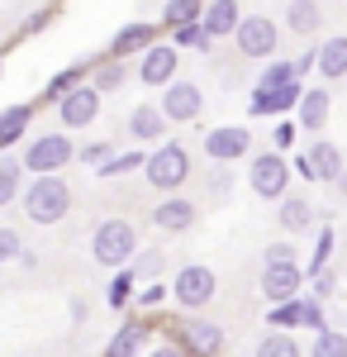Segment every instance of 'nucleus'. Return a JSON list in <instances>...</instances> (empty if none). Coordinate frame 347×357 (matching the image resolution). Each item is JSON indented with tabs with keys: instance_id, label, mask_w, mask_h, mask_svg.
Returning a JSON list of instances; mask_svg holds the SVG:
<instances>
[{
	"instance_id": "obj_46",
	"label": "nucleus",
	"mask_w": 347,
	"mask_h": 357,
	"mask_svg": "<svg viewBox=\"0 0 347 357\" xmlns=\"http://www.w3.org/2000/svg\"><path fill=\"white\" fill-rule=\"evenodd\" d=\"M314 67H319V43H314V48H304V53L295 57V77H300V82H304V77H309V72H314Z\"/></svg>"
},
{
	"instance_id": "obj_4",
	"label": "nucleus",
	"mask_w": 347,
	"mask_h": 357,
	"mask_svg": "<svg viewBox=\"0 0 347 357\" xmlns=\"http://www.w3.org/2000/svg\"><path fill=\"white\" fill-rule=\"evenodd\" d=\"M143 176H148V186H153V191H181V186L190 181V148L181 143V138L157 143V148L148 153Z\"/></svg>"
},
{
	"instance_id": "obj_31",
	"label": "nucleus",
	"mask_w": 347,
	"mask_h": 357,
	"mask_svg": "<svg viewBox=\"0 0 347 357\" xmlns=\"http://www.w3.org/2000/svg\"><path fill=\"white\" fill-rule=\"evenodd\" d=\"M300 77H295V62H286V57H271L267 67H262V77H257V86L252 91H286V86H295Z\"/></svg>"
},
{
	"instance_id": "obj_34",
	"label": "nucleus",
	"mask_w": 347,
	"mask_h": 357,
	"mask_svg": "<svg viewBox=\"0 0 347 357\" xmlns=\"http://www.w3.org/2000/svg\"><path fill=\"white\" fill-rule=\"evenodd\" d=\"M162 267H167V252L162 248H138V257L129 262V272L138 281H162Z\"/></svg>"
},
{
	"instance_id": "obj_32",
	"label": "nucleus",
	"mask_w": 347,
	"mask_h": 357,
	"mask_svg": "<svg viewBox=\"0 0 347 357\" xmlns=\"http://www.w3.org/2000/svg\"><path fill=\"white\" fill-rule=\"evenodd\" d=\"M300 310H304V296L286 305H267V333H295L300 329Z\"/></svg>"
},
{
	"instance_id": "obj_9",
	"label": "nucleus",
	"mask_w": 347,
	"mask_h": 357,
	"mask_svg": "<svg viewBox=\"0 0 347 357\" xmlns=\"http://www.w3.org/2000/svg\"><path fill=\"white\" fill-rule=\"evenodd\" d=\"M157 110H162L167 124H195V119L205 114V91L190 82V77H176V82L157 96Z\"/></svg>"
},
{
	"instance_id": "obj_42",
	"label": "nucleus",
	"mask_w": 347,
	"mask_h": 357,
	"mask_svg": "<svg viewBox=\"0 0 347 357\" xmlns=\"http://www.w3.org/2000/svg\"><path fill=\"white\" fill-rule=\"evenodd\" d=\"M20 252H24V238H20V229L0 224V267H5V262H20Z\"/></svg>"
},
{
	"instance_id": "obj_3",
	"label": "nucleus",
	"mask_w": 347,
	"mask_h": 357,
	"mask_svg": "<svg viewBox=\"0 0 347 357\" xmlns=\"http://www.w3.org/2000/svg\"><path fill=\"white\" fill-rule=\"evenodd\" d=\"M20 162H24L29 176H62V167L77 162V143H72V134H62V129L33 134L24 143V153H20Z\"/></svg>"
},
{
	"instance_id": "obj_48",
	"label": "nucleus",
	"mask_w": 347,
	"mask_h": 357,
	"mask_svg": "<svg viewBox=\"0 0 347 357\" xmlns=\"http://www.w3.org/2000/svg\"><path fill=\"white\" fill-rule=\"evenodd\" d=\"M229 181H233V176H229V167H214V176H210L214 195H224V191H229Z\"/></svg>"
},
{
	"instance_id": "obj_13",
	"label": "nucleus",
	"mask_w": 347,
	"mask_h": 357,
	"mask_svg": "<svg viewBox=\"0 0 347 357\" xmlns=\"http://www.w3.org/2000/svg\"><path fill=\"white\" fill-rule=\"evenodd\" d=\"M176 67H181V53H176L167 38H157L148 53L138 57V72H134V77L143 86H153V91H167V86L176 82Z\"/></svg>"
},
{
	"instance_id": "obj_5",
	"label": "nucleus",
	"mask_w": 347,
	"mask_h": 357,
	"mask_svg": "<svg viewBox=\"0 0 347 357\" xmlns=\"http://www.w3.org/2000/svg\"><path fill=\"white\" fill-rule=\"evenodd\" d=\"M291 176H295L291 158H286V153H276V148L247 158V186H252L257 200H276V205H281V200L291 195Z\"/></svg>"
},
{
	"instance_id": "obj_18",
	"label": "nucleus",
	"mask_w": 347,
	"mask_h": 357,
	"mask_svg": "<svg viewBox=\"0 0 347 357\" xmlns=\"http://www.w3.org/2000/svg\"><path fill=\"white\" fill-rule=\"evenodd\" d=\"M148 343H153V324H148V319H124V324L105 338L100 357H138V353H148Z\"/></svg>"
},
{
	"instance_id": "obj_43",
	"label": "nucleus",
	"mask_w": 347,
	"mask_h": 357,
	"mask_svg": "<svg viewBox=\"0 0 347 357\" xmlns=\"http://www.w3.org/2000/svg\"><path fill=\"white\" fill-rule=\"evenodd\" d=\"M295 138H300V129H295V119H276L271 124V143H276V153H291Z\"/></svg>"
},
{
	"instance_id": "obj_23",
	"label": "nucleus",
	"mask_w": 347,
	"mask_h": 357,
	"mask_svg": "<svg viewBox=\"0 0 347 357\" xmlns=\"http://www.w3.org/2000/svg\"><path fill=\"white\" fill-rule=\"evenodd\" d=\"M286 29H291L295 38H314L323 29V5L319 0H286Z\"/></svg>"
},
{
	"instance_id": "obj_8",
	"label": "nucleus",
	"mask_w": 347,
	"mask_h": 357,
	"mask_svg": "<svg viewBox=\"0 0 347 357\" xmlns=\"http://www.w3.org/2000/svg\"><path fill=\"white\" fill-rule=\"evenodd\" d=\"M200 153H205L214 167H233V162H242V158L252 153V129H247V124H219V129H205Z\"/></svg>"
},
{
	"instance_id": "obj_49",
	"label": "nucleus",
	"mask_w": 347,
	"mask_h": 357,
	"mask_svg": "<svg viewBox=\"0 0 347 357\" xmlns=\"http://www.w3.org/2000/svg\"><path fill=\"white\" fill-rule=\"evenodd\" d=\"M148 357H186L176 343H157V348H148Z\"/></svg>"
},
{
	"instance_id": "obj_20",
	"label": "nucleus",
	"mask_w": 347,
	"mask_h": 357,
	"mask_svg": "<svg viewBox=\"0 0 347 357\" xmlns=\"http://www.w3.org/2000/svg\"><path fill=\"white\" fill-rule=\"evenodd\" d=\"M195 200H186V195H167V200H157L153 205V229H162V234H186V229H195Z\"/></svg>"
},
{
	"instance_id": "obj_10",
	"label": "nucleus",
	"mask_w": 347,
	"mask_h": 357,
	"mask_svg": "<svg viewBox=\"0 0 347 357\" xmlns=\"http://www.w3.org/2000/svg\"><path fill=\"white\" fill-rule=\"evenodd\" d=\"M214 291H219V276H214V267H200V262H190V267H181V272L171 276V301L181 305V310H200V305L214 301Z\"/></svg>"
},
{
	"instance_id": "obj_40",
	"label": "nucleus",
	"mask_w": 347,
	"mask_h": 357,
	"mask_svg": "<svg viewBox=\"0 0 347 357\" xmlns=\"http://www.w3.org/2000/svg\"><path fill=\"white\" fill-rule=\"evenodd\" d=\"M167 301H171V286H167V281H148V286H143V291L134 296L138 310H162Z\"/></svg>"
},
{
	"instance_id": "obj_15",
	"label": "nucleus",
	"mask_w": 347,
	"mask_h": 357,
	"mask_svg": "<svg viewBox=\"0 0 347 357\" xmlns=\"http://www.w3.org/2000/svg\"><path fill=\"white\" fill-rule=\"evenodd\" d=\"M153 43H157V24L134 20V24H119V29H114V38H109L105 57H114V62H129V57H143Z\"/></svg>"
},
{
	"instance_id": "obj_25",
	"label": "nucleus",
	"mask_w": 347,
	"mask_h": 357,
	"mask_svg": "<svg viewBox=\"0 0 347 357\" xmlns=\"http://www.w3.org/2000/svg\"><path fill=\"white\" fill-rule=\"evenodd\" d=\"M33 129V105H5L0 110V153H10L15 143H24Z\"/></svg>"
},
{
	"instance_id": "obj_2",
	"label": "nucleus",
	"mask_w": 347,
	"mask_h": 357,
	"mask_svg": "<svg viewBox=\"0 0 347 357\" xmlns=\"http://www.w3.org/2000/svg\"><path fill=\"white\" fill-rule=\"evenodd\" d=\"M20 205H24L29 224H43V229H53V224L67 220V210H72V186L62 181V176H33L20 195Z\"/></svg>"
},
{
	"instance_id": "obj_39",
	"label": "nucleus",
	"mask_w": 347,
	"mask_h": 357,
	"mask_svg": "<svg viewBox=\"0 0 347 357\" xmlns=\"http://www.w3.org/2000/svg\"><path fill=\"white\" fill-rule=\"evenodd\" d=\"M300 329H309V338H314V333H323V329H328V305L314 301V296H304V310H300Z\"/></svg>"
},
{
	"instance_id": "obj_51",
	"label": "nucleus",
	"mask_w": 347,
	"mask_h": 357,
	"mask_svg": "<svg viewBox=\"0 0 347 357\" xmlns=\"http://www.w3.org/2000/svg\"><path fill=\"white\" fill-rule=\"evenodd\" d=\"M0 77H5V57H0Z\"/></svg>"
},
{
	"instance_id": "obj_27",
	"label": "nucleus",
	"mask_w": 347,
	"mask_h": 357,
	"mask_svg": "<svg viewBox=\"0 0 347 357\" xmlns=\"http://www.w3.org/2000/svg\"><path fill=\"white\" fill-rule=\"evenodd\" d=\"M24 195V162L15 153H0V210Z\"/></svg>"
},
{
	"instance_id": "obj_36",
	"label": "nucleus",
	"mask_w": 347,
	"mask_h": 357,
	"mask_svg": "<svg viewBox=\"0 0 347 357\" xmlns=\"http://www.w3.org/2000/svg\"><path fill=\"white\" fill-rule=\"evenodd\" d=\"M148 167V153H114L105 167H95V176H129V172H143Z\"/></svg>"
},
{
	"instance_id": "obj_12",
	"label": "nucleus",
	"mask_w": 347,
	"mask_h": 357,
	"mask_svg": "<svg viewBox=\"0 0 347 357\" xmlns=\"http://www.w3.org/2000/svg\"><path fill=\"white\" fill-rule=\"evenodd\" d=\"M53 110H57V129H62V134H77V129H91V124L100 119V96L86 82V86H77L72 96H62Z\"/></svg>"
},
{
	"instance_id": "obj_16",
	"label": "nucleus",
	"mask_w": 347,
	"mask_h": 357,
	"mask_svg": "<svg viewBox=\"0 0 347 357\" xmlns=\"http://www.w3.org/2000/svg\"><path fill=\"white\" fill-rule=\"evenodd\" d=\"M300 100H304V82L286 86V91H252L247 114H252V119H281V114L300 110Z\"/></svg>"
},
{
	"instance_id": "obj_24",
	"label": "nucleus",
	"mask_w": 347,
	"mask_h": 357,
	"mask_svg": "<svg viewBox=\"0 0 347 357\" xmlns=\"http://www.w3.org/2000/svg\"><path fill=\"white\" fill-rule=\"evenodd\" d=\"M129 62H114V57H95V67H91V91L105 100V96H119L124 86H129Z\"/></svg>"
},
{
	"instance_id": "obj_17",
	"label": "nucleus",
	"mask_w": 347,
	"mask_h": 357,
	"mask_svg": "<svg viewBox=\"0 0 347 357\" xmlns=\"http://www.w3.org/2000/svg\"><path fill=\"white\" fill-rule=\"evenodd\" d=\"M328 110H333V96H328V86H304V100H300V110H295V129L309 138H319L328 129Z\"/></svg>"
},
{
	"instance_id": "obj_38",
	"label": "nucleus",
	"mask_w": 347,
	"mask_h": 357,
	"mask_svg": "<svg viewBox=\"0 0 347 357\" xmlns=\"http://www.w3.org/2000/svg\"><path fill=\"white\" fill-rule=\"evenodd\" d=\"M300 262V248L295 238H276V243L262 248V267H295Z\"/></svg>"
},
{
	"instance_id": "obj_7",
	"label": "nucleus",
	"mask_w": 347,
	"mask_h": 357,
	"mask_svg": "<svg viewBox=\"0 0 347 357\" xmlns=\"http://www.w3.org/2000/svg\"><path fill=\"white\" fill-rule=\"evenodd\" d=\"M233 48L252 62H271L276 48H281V24L271 15H242L238 33H233Z\"/></svg>"
},
{
	"instance_id": "obj_19",
	"label": "nucleus",
	"mask_w": 347,
	"mask_h": 357,
	"mask_svg": "<svg viewBox=\"0 0 347 357\" xmlns=\"http://www.w3.org/2000/svg\"><path fill=\"white\" fill-rule=\"evenodd\" d=\"M276 224L286 229V238H304V234H314L319 210H314L309 195H286V200L276 205Z\"/></svg>"
},
{
	"instance_id": "obj_37",
	"label": "nucleus",
	"mask_w": 347,
	"mask_h": 357,
	"mask_svg": "<svg viewBox=\"0 0 347 357\" xmlns=\"http://www.w3.org/2000/svg\"><path fill=\"white\" fill-rule=\"evenodd\" d=\"M252 357H304V348L295 343L291 333H267L262 343H257V353Z\"/></svg>"
},
{
	"instance_id": "obj_35",
	"label": "nucleus",
	"mask_w": 347,
	"mask_h": 357,
	"mask_svg": "<svg viewBox=\"0 0 347 357\" xmlns=\"http://www.w3.org/2000/svg\"><path fill=\"white\" fill-rule=\"evenodd\" d=\"M309 357H347V329H323L309 338Z\"/></svg>"
},
{
	"instance_id": "obj_29",
	"label": "nucleus",
	"mask_w": 347,
	"mask_h": 357,
	"mask_svg": "<svg viewBox=\"0 0 347 357\" xmlns=\"http://www.w3.org/2000/svg\"><path fill=\"white\" fill-rule=\"evenodd\" d=\"M134 296H138V276L124 267V272H114L109 276V286H105V305L119 314V310H134Z\"/></svg>"
},
{
	"instance_id": "obj_6",
	"label": "nucleus",
	"mask_w": 347,
	"mask_h": 357,
	"mask_svg": "<svg viewBox=\"0 0 347 357\" xmlns=\"http://www.w3.org/2000/svg\"><path fill=\"white\" fill-rule=\"evenodd\" d=\"M291 172L300 176V181H328V186H333V181L347 172V158H343L338 143H328V138H309V148L291 158Z\"/></svg>"
},
{
	"instance_id": "obj_1",
	"label": "nucleus",
	"mask_w": 347,
	"mask_h": 357,
	"mask_svg": "<svg viewBox=\"0 0 347 357\" xmlns=\"http://www.w3.org/2000/svg\"><path fill=\"white\" fill-rule=\"evenodd\" d=\"M91 257H95L100 267L124 272V267L138 257V224L124 220V215L100 220V224H95V234H91Z\"/></svg>"
},
{
	"instance_id": "obj_41",
	"label": "nucleus",
	"mask_w": 347,
	"mask_h": 357,
	"mask_svg": "<svg viewBox=\"0 0 347 357\" xmlns=\"http://www.w3.org/2000/svg\"><path fill=\"white\" fill-rule=\"evenodd\" d=\"M109 158H114V148H109V143H81V148H77V162L91 167V172H95V167H105Z\"/></svg>"
},
{
	"instance_id": "obj_21",
	"label": "nucleus",
	"mask_w": 347,
	"mask_h": 357,
	"mask_svg": "<svg viewBox=\"0 0 347 357\" xmlns=\"http://www.w3.org/2000/svg\"><path fill=\"white\" fill-rule=\"evenodd\" d=\"M242 10L238 0H205V15H200V24H205V33H210L214 43L219 38H233L238 33V24H242Z\"/></svg>"
},
{
	"instance_id": "obj_47",
	"label": "nucleus",
	"mask_w": 347,
	"mask_h": 357,
	"mask_svg": "<svg viewBox=\"0 0 347 357\" xmlns=\"http://www.w3.org/2000/svg\"><path fill=\"white\" fill-rule=\"evenodd\" d=\"M67 314H72V324H86V319H91V305H86V296H72V301H67Z\"/></svg>"
},
{
	"instance_id": "obj_11",
	"label": "nucleus",
	"mask_w": 347,
	"mask_h": 357,
	"mask_svg": "<svg viewBox=\"0 0 347 357\" xmlns=\"http://www.w3.org/2000/svg\"><path fill=\"white\" fill-rule=\"evenodd\" d=\"M224 329L214 324V319H200V314H190L176 324V348L186 357H224Z\"/></svg>"
},
{
	"instance_id": "obj_22",
	"label": "nucleus",
	"mask_w": 347,
	"mask_h": 357,
	"mask_svg": "<svg viewBox=\"0 0 347 357\" xmlns=\"http://www.w3.org/2000/svg\"><path fill=\"white\" fill-rule=\"evenodd\" d=\"M167 129H171V124L162 119L157 105H134V110H129V138H134V143H153V148H157V143H167Z\"/></svg>"
},
{
	"instance_id": "obj_28",
	"label": "nucleus",
	"mask_w": 347,
	"mask_h": 357,
	"mask_svg": "<svg viewBox=\"0 0 347 357\" xmlns=\"http://www.w3.org/2000/svg\"><path fill=\"white\" fill-rule=\"evenodd\" d=\"M200 15H205L200 0H167L162 15H157V24L167 29V33H176V29H186V24H200Z\"/></svg>"
},
{
	"instance_id": "obj_50",
	"label": "nucleus",
	"mask_w": 347,
	"mask_h": 357,
	"mask_svg": "<svg viewBox=\"0 0 347 357\" xmlns=\"http://www.w3.org/2000/svg\"><path fill=\"white\" fill-rule=\"evenodd\" d=\"M333 186H338V195H343V200H347V172H343V176H338V181H333Z\"/></svg>"
},
{
	"instance_id": "obj_33",
	"label": "nucleus",
	"mask_w": 347,
	"mask_h": 357,
	"mask_svg": "<svg viewBox=\"0 0 347 357\" xmlns=\"http://www.w3.org/2000/svg\"><path fill=\"white\" fill-rule=\"evenodd\" d=\"M167 43H171L176 53H181V48H190V53H200V57H210V53H214V38L205 33V24H186V29H176V33H171Z\"/></svg>"
},
{
	"instance_id": "obj_30",
	"label": "nucleus",
	"mask_w": 347,
	"mask_h": 357,
	"mask_svg": "<svg viewBox=\"0 0 347 357\" xmlns=\"http://www.w3.org/2000/svg\"><path fill=\"white\" fill-rule=\"evenodd\" d=\"M333 248H338V234L323 224V229H314V248H309V267H304V276L314 281L319 272H328V262H333Z\"/></svg>"
},
{
	"instance_id": "obj_45",
	"label": "nucleus",
	"mask_w": 347,
	"mask_h": 357,
	"mask_svg": "<svg viewBox=\"0 0 347 357\" xmlns=\"http://www.w3.org/2000/svg\"><path fill=\"white\" fill-rule=\"evenodd\" d=\"M57 20V10H29L24 24H20V33H38V29H48Z\"/></svg>"
},
{
	"instance_id": "obj_44",
	"label": "nucleus",
	"mask_w": 347,
	"mask_h": 357,
	"mask_svg": "<svg viewBox=\"0 0 347 357\" xmlns=\"http://www.w3.org/2000/svg\"><path fill=\"white\" fill-rule=\"evenodd\" d=\"M309 296H314V301H333V296H338V272H319L314 276V281H309Z\"/></svg>"
},
{
	"instance_id": "obj_26",
	"label": "nucleus",
	"mask_w": 347,
	"mask_h": 357,
	"mask_svg": "<svg viewBox=\"0 0 347 357\" xmlns=\"http://www.w3.org/2000/svg\"><path fill=\"white\" fill-rule=\"evenodd\" d=\"M319 72L323 82H347V33H333L319 43Z\"/></svg>"
},
{
	"instance_id": "obj_14",
	"label": "nucleus",
	"mask_w": 347,
	"mask_h": 357,
	"mask_svg": "<svg viewBox=\"0 0 347 357\" xmlns=\"http://www.w3.org/2000/svg\"><path fill=\"white\" fill-rule=\"evenodd\" d=\"M304 262H295V267H262V296H267V305H286V301H300L304 296Z\"/></svg>"
}]
</instances>
